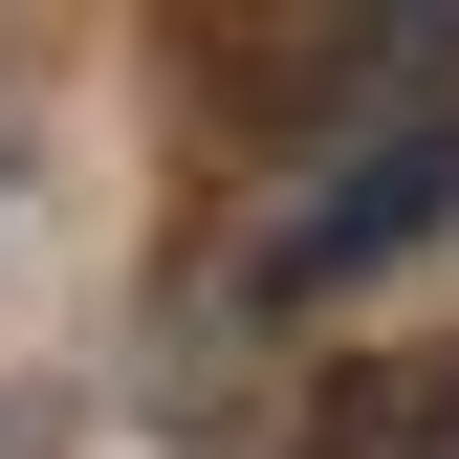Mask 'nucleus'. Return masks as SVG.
<instances>
[{
    "instance_id": "nucleus-2",
    "label": "nucleus",
    "mask_w": 459,
    "mask_h": 459,
    "mask_svg": "<svg viewBox=\"0 0 459 459\" xmlns=\"http://www.w3.org/2000/svg\"><path fill=\"white\" fill-rule=\"evenodd\" d=\"M307 459H459V328H437V351H328Z\"/></svg>"
},
{
    "instance_id": "nucleus-1",
    "label": "nucleus",
    "mask_w": 459,
    "mask_h": 459,
    "mask_svg": "<svg viewBox=\"0 0 459 459\" xmlns=\"http://www.w3.org/2000/svg\"><path fill=\"white\" fill-rule=\"evenodd\" d=\"M437 219H459V132H394V153H351V176L263 241V284H284V307H328V284H372L394 241H437Z\"/></svg>"
}]
</instances>
